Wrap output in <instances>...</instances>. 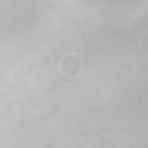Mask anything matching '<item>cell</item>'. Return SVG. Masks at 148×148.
<instances>
[{
	"label": "cell",
	"mask_w": 148,
	"mask_h": 148,
	"mask_svg": "<svg viewBox=\"0 0 148 148\" xmlns=\"http://www.w3.org/2000/svg\"><path fill=\"white\" fill-rule=\"evenodd\" d=\"M79 69H82V63H79L77 55H66V58L60 60V71H63L66 77H74V74H79Z\"/></svg>",
	"instance_id": "6da1fadb"
}]
</instances>
